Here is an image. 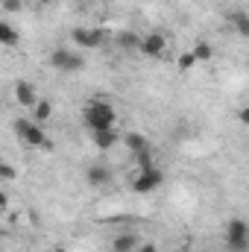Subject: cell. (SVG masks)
<instances>
[{"instance_id":"cell-6","label":"cell","mask_w":249,"mask_h":252,"mask_svg":"<svg viewBox=\"0 0 249 252\" xmlns=\"http://www.w3.org/2000/svg\"><path fill=\"white\" fill-rule=\"evenodd\" d=\"M50 64H53L56 70H62V73H76V70H82L85 59L76 56V53H70V50H53Z\"/></svg>"},{"instance_id":"cell-10","label":"cell","mask_w":249,"mask_h":252,"mask_svg":"<svg viewBox=\"0 0 249 252\" xmlns=\"http://www.w3.org/2000/svg\"><path fill=\"white\" fill-rule=\"evenodd\" d=\"M91 135H94L97 150H112L118 144V132L115 129H100V132H91Z\"/></svg>"},{"instance_id":"cell-9","label":"cell","mask_w":249,"mask_h":252,"mask_svg":"<svg viewBox=\"0 0 249 252\" xmlns=\"http://www.w3.org/2000/svg\"><path fill=\"white\" fill-rule=\"evenodd\" d=\"M138 244H141V238H138L135 232H124V235H118V238L112 241V250L115 252H135Z\"/></svg>"},{"instance_id":"cell-19","label":"cell","mask_w":249,"mask_h":252,"mask_svg":"<svg viewBox=\"0 0 249 252\" xmlns=\"http://www.w3.org/2000/svg\"><path fill=\"white\" fill-rule=\"evenodd\" d=\"M135 158H138V167L144 170V167H153L156 161H153V150H144V153H135Z\"/></svg>"},{"instance_id":"cell-4","label":"cell","mask_w":249,"mask_h":252,"mask_svg":"<svg viewBox=\"0 0 249 252\" xmlns=\"http://www.w3.org/2000/svg\"><path fill=\"white\" fill-rule=\"evenodd\" d=\"M161 179H164V173L153 164V167H144V170H138V176L132 179V190L135 193H150V190H156L161 185Z\"/></svg>"},{"instance_id":"cell-15","label":"cell","mask_w":249,"mask_h":252,"mask_svg":"<svg viewBox=\"0 0 249 252\" xmlns=\"http://www.w3.org/2000/svg\"><path fill=\"white\" fill-rule=\"evenodd\" d=\"M118 44H121L124 50H138L141 35H138V32H129V30H124V32H118Z\"/></svg>"},{"instance_id":"cell-13","label":"cell","mask_w":249,"mask_h":252,"mask_svg":"<svg viewBox=\"0 0 249 252\" xmlns=\"http://www.w3.org/2000/svg\"><path fill=\"white\" fill-rule=\"evenodd\" d=\"M126 147H129V150H132V156H135V153L150 150V141H147L144 135H138V132H129V135H126Z\"/></svg>"},{"instance_id":"cell-24","label":"cell","mask_w":249,"mask_h":252,"mask_svg":"<svg viewBox=\"0 0 249 252\" xmlns=\"http://www.w3.org/2000/svg\"><path fill=\"white\" fill-rule=\"evenodd\" d=\"M38 3H41V6H47V3H53V0H38Z\"/></svg>"},{"instance_id":"cell-23","label":"cell","mask_w":249,"mask_h":252,"mask_svg":"<svg viewBox=\"0 0 249 252\" xmlns=\"http://www.w3.org/2000/svg\"><path fill=\"white\" fill-rule=\"evenodd\" d=\"M6 202H9V196H6V190H0V208H6Z\"/></svg>"},{"instance_id":"cell-5","label":"cell","mask_w":249,"mask_h":252,"mask_svg":"<svg viewBox=\"0 0 249 252\" xmlns=\"http://www.w3.org/2000/svg\"><path fill=\"white\" fill-rule=\"evenodd\" d=\"M138 50H141L147 59H158V56H164V50H167V38H164V32H147V35L141 38Z\"/></svg>"},{"instance_id":"cell-2","label":"cell","mask_w":249,"mask_h":252,"mask_svg":"<svg viewBox=\"0 0 249 252\" xmlns=\"http://www.w3.org/2000/svg\"><path fill=\"white\" fill-rule=\"evenodd\" d=\"M226 247L232 252H247L249 250V229L241 217L229 220V226H226Z\"/></svg>"},{"instance_id":"cell-18","label":"cell","mask_w":249,"mask_h":252,"mask_svg":"<svg viewBox=\"0 0 249 252\" xmlns=\"http://www.w3.org/2000/svg\"><path fill=\"white\" fill-rule=\"evenodd\" d=\"M0 179H6V182H15V179H18V170H15L9 161H0Z\"/></svg>"},{"instance_id":"cell-21","label":"cell","mask_w":249,"mask_h":252,"mask_svg":"<svg viewBox=\"0 0 249 252\" xmlns=\"http://www.w3.org/2000/svg\"><path fill=\"white\" fill-rule=\"evenodd\" d=\"M193 64H196V59H193L190 53H182V59H179V67H182V70H190Z\"/></svg>"},{"instance_id":"cell-3","label":"cell","mask_w":249,"mask_h":252,"mask_svg":"<svg viewBox=\"0 0 249 252\" xmlns=\"http://www.w3.org/2000/svg\"><path fill=\"white\" fill-rule=\"evenodd\" d=\"M15 132H18V138L24 141V144H30V147H50V141H47V135H44V129L41 124H32V121H15Z\"/></svg>"},{"instance_id":"cell-14","label":"cell","mask_w":249,"mask_h":252,"mask_svg":"<svg viewBox=\"0 0 249 252\" xmlns=\"http://www.w3.org/2000/svg\"><path fill=\"white\" fill-rule=\"evenodd\" d=\"M0 44H6V47H15V44H18V32H15V27L6 24V21H0Z\"/></svg>"},{"instance_id":"cell-7","label":"cell","mask_w":249,"mask_h":252,"mask_svg":"<svg viewBox=\"0 0 249 252\" xmlns=\"http://www.w3.org/2000/svg\"><path fill=\"white\" fill-rule=\"evenodd\" d=\"M73 41L79 47H85V50H97V47H103L106 32L103 30H91V27H76L73 30Z\"/></svg>"},{"instance_id":"cell-12","label":"cell","mask_w":249,"mask_h":252,"mask_svg":"<svg viewBox=\"0 0 249 252\" xmlns=\"http://www.w3.org/2000/svg\"><path fill=\"white\" fill-rule=\"evenodd\" d=\"M50 115H53V103L50 100H38L32 106V124H44V121H50Z\"/></svg>"},{"instance_id":"cell-16","label":"cell","mask_w":249,"mask_h":252,"mask_svg":"<svg viewBox=\"0 0 249 252\" xmlns=\"http://www.w3.org/2000/svg\"><path fill=\"white\" fill-rule=\"evenodd\" d=\"M232 24H235V32H238L241 38L249 35V15L247 12H235V15H232Z\"/></svg>"},{"instance_id":"cell-20","label":"cell","mask_w":249,"mask_h":252,"mask_svg":"<svg viewBox=\"0 0 249 252\" xmlns=\"http://www.w3.org/2000/svg\"><path fill=\"white\" fill-rule=\"evenodd\" d=\"M0 6H3L6 12H21V9H24L21 0H0Z\"/></svg>"},{"instance_id":"cell-22","label":"cell","mask_w":249,"mask_h":252,"mask_svg":"<svg viewBox=\"0 0 249 252\" xmlns=\"http://www.w3.org/2000/svg\"><path fill=\"white\" fill-rule=\"evenodd\" d=\"M135 252H158V250H156V244H138Z\"/></svg>"},{"instance_id":"cell-11","label":"cell","mask_w":249,"mask_h":252,"mask_svg":"<svg viewBox=\"0 0 249 252\" xmlns=\"http://www.w3.org/2000/svg\"><path fill=\"white\" fill-rule=\"evenodd\" d=\"M85 179H88L91 185H106V182L112 179V173H109V167H103V164H91V167L85 170Z\"/></svg>"},{"instance_id":"cell-17","label":"cell","mask_w":249,"mask_h":252,"mask_svg":"<svg viewBox=\"0 0 249 252\" xmlns=\"http://www.w3.org/2000/svg\"><path fill=\"white\" fill-rule=\"evenodd\" d=\"M190 56H193L196 62H208V59L214 56V50H211V44H208V41H199V44L190 50Z\"/></svg>"},{"instance_id":"cell-1","label":"cell","mask_w":249,"mask_h":252,"mask_svg":"<svg viewBox=\"0 0 249 252\" xmlns=\"http://www.w3.org/2000/svg\"><path fill=\"white\" fill-rule=\"evenodd\" d=\"M82 121H85V126L91 132H100V129H115L118 115H115L112 103H106V100H88V106L82 112Z\"/></svg>"},{"instance_id":"cell-8","label":"cell","mask_w":249,"mask_h":252,"mask_svg":"<svg viewBox=\"0 0 249 252\" xmlns=\"http://www.w3.org/2000/svg\"><path fill=\"white\" fill-rule=\"evenodd\" d=\"M15 103H18V106H24V109H32V106L38 103V94H35V88H32L27 79L15 82Z\"/></svg>"}]
</instances>
